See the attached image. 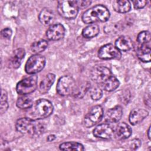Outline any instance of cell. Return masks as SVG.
Segmentation results:
<instances>
[{"mask_svg": "<svg viewBox=\"0 0 151 151\" xmlns=\"http://www.w3.org/2000/svg\"><path fill=\"white\" fill-rule=\"evenodd\" d=\"M15 127L19 132L31 136L40 135L44 130V126L38 120L29 117L19 119L15 124Z\"/></svg>", "mask_w": 151, "mask_h": 151, "instance_id": "1", "label": "cell"}, {"mask_svg": "<svg viewBox=\"0 0 151 151\" xmlns=\"http://www.w3.org/2000/svg\"><path fill=\"white\" fill-rule=\"evenodd\" d=\"M110 12L103 5H97L86 11L82 15V21L85 24H93L97 21L106 22L110 18Z\"/></svg>", "mask_w": 151, "mask_h": 151, "instance_id": "2", "label": "cell"}, {"mask_svg": "<svg viewBox=\"0 0 151 151\" xmlns=\"http://www.w3.org/2000/svg\"><path fill=\"white\" fill-rule=\"evenodd\" d=\"M30 109L28 117L34 120H40L50 116L52 114L54 108L51 101L41 99L36 101Z\"/></svg>", "mask_w": 151, "mask_h": 151, "instance_id": "3", "label": "cell"}, {"mask_svg": "<svg viewBox=\"0 0 151 151\" xmlns=\"http://www.w3.org/2000/svg\"><path fill=\"white\" fill-rule=\"evenodd\" d=\"M78 9L76 1H59L58 2V12L65 19L75 18L78 14Z\"/></svg>", "mask_w": 151, "mask_h": 151, "instance_id": "4", "label": "cell"}, {"mask_svg": "<svg viewBox=\"0 0 151 151\" xmlns=\"http://www.w3.org/2000/svg\"><path fill=\"white\" fill-rule=\"evenodd\" d=\"M45 65V58L39 54L31 55L25 65V71L29 74H34L41 71Z\"/></svg>", "mask_w": 151, "mask_h": 151, "instance_id": "5", "label": "cell"}, {"mask_svg": "<svg viewBox=\"0 0 151 151\" xmlns=\"http://www.w3.org/2000/svg\"><path fill=\"white\" fill-rule=\"evenodd\" d=\"M37 81L38 77L35 75L24 78L17 83L16 86L17 92L22 96L32 93L37 87Z\"/></svg>", "mask_w": 151, "mask_h": 151, "instance_id": "6", "label": "cell"}, {"mask_svg": "<svg viewBox=\"0 0 151 151\" xmlns=\"http://www.w3.org/2000/svg\"><path fill=\"white\" fill-rule=\"evenodd\" d=\"M76 86V81L72 77L64 76L59 78L56 90L60 96H67L73 94Z\"/></svg>", "mask_w": 151, "mask_h": 151, "instance_id": "7", "label": "cell"}, {"mask_svg": "<svg viewBox=\"0 0 151 151\" xmlns=\"http://www.w3.org/2000/svg\"><path fill=\"white\" fill-rule=\"evenodd\" d=\"M103 116V110L99 105L94 106L91 108L84 118V125L87 127H91L101 121Z\"/></svg>", "mask_w": 151, "mask_h": 151, "instance_id": "8", "label": "cell"}, {"mask_svg": "<svg viewBox=\"0 0 151 151\" xmlns=\"http://www.w3.org/2000/svg\"><path fill=\"white\" fill-rule=\"evenodd\" d=\"M112 76L110 70L104 66H94L90 71L91 80L97 84H102Z\"/></svg>", "mask_w": 151, "mask_h": 151, "instance_id": "9", "label": "cell"}, {"mask_svg": "<svg viewBox=\"0 0 151 151\" xmlns=\"http://www.w3.org/2000/svg\"><path fill=\"white\" fill-rule=\"evenodd\" d=\"M98 56L102 60H119L121 58L122 54L115 45L111 44H107L99 49Z\"/></svg>", "mask_w": 151, "mask_h": 151, "instance_id": "10", "label": "cell"}, {"mask_svg": "<svg viewBox=\"0 0 151 151\" xmlns=\"http://www.w3.org/2000/svg\"><path fill=\"white\" fill-rule=\"evenodd\" d=\"M93 135L103 139H110L114 136V130L109 124L103 123L98 125L93 130Z\"/></svg>", "mask_w": 151, "mask_h": 151, "instance_id": "11", "label": "cell"}, {"mask_svg": "<svg viewBox=\"0 0 151 151\" xmlns=\"http://www.w3.org/2000/svg\"><path fill=\"white\" fill-rule=\"evenodd\" d=\"M65 32L64 27L61 24L51 25L46 31L47 38L51 41H58L62 39Z\"/></svg>", "mask_w": 151, "mask_h": 151, "instance_id": "12", "label": "cell"}, {"mask_svg": "<svg viewBox=\"0 0 151 151\" xmlns=\"http://www.w3.org/2000/svg\"><path fill=\"white\" fill-rule=\"evenodd\" d=\"M123 115V110L121 106H116L107 111L104 115L106 122L110 123H117Z\"/></svg>", "mask_w": 151, "mask_h": 151, "instance_id": "13", "label": "cell"}, {"mask_svg": "<svg viewBox=\"0 0 151 151\" xmlns=\"http://www.w3.org/2000/svg\"><path fill=\"white\" fill-rule=\"evenodd\" d=\"M149 114V112L143 109H134L131 111L129 120L132 125H136L142 122Z\"/></svg>", "mask_w": 151, "mask_h": 151, "instance_id": "14", "label": "cell"}, {"mask_svg": "<svg viewBox=\"0 0 151 151\" xmlns=\"http://www.w3.org/2000/svg\"><path fill=\"white\" fill-rule=\"evenodd\" d=\"M132 133V130L131 127L124 122L119 123L114 130V134L119 140L127 139L130 136Z\"/></svg>", "mask_w": 151, "mask_h": 151, "instance_id": "15", "label": "cell"}, {"mask_svg": "<svg viewBox=\"0 0 151 151\" xmlns=\"http://www.w3.org/2000/svg\"><path fill=\"white\" fill-rule=\"evenodd\" d=\"M115 46L119 51H127L132 48L133 42L129 36L122 35L116 40Z\"/></svg>", "mask_w": 151, "mask_h": 151, "instance_id": "16", "label": "cell"}, {"mask_svg": "<svg viewBox=\"0 0 151 151\" xmlns=\"http://www.w3.org/2000/svg\"><path fill=\"white\" fill-rule=\"evenodd\" d=\"M25 55L24 49L19 48L14 50L9 59V64L14 68H18Z\"/></svg>", "mask_w": 151, "mask_h": 151, "instance_id": "17", "label": "cell"}, {"mask_svg": "<svg viewBox=\"0 0 151 151\" xmlns=\"http://www.w3.org/2000/svg\"><path fill=\"white\" fill-rule=\"evenodd\" d=\"M55 79V74L52 73H49L45 76L44 79L41 81L39 86V91L41 94H45L47 93L52 85L54 83Z\"/></svg>", "mask_w": 151, "mask_h": 151, "instance_id": "18", "label": "cell"}, {"mask_svg": "<svg viewBox=\"0 0 151 151\" xmlns=\"http://www.w3.org/2000/svg\"><path fill=\"white\" fill-rule=\"evenodd\" d=\"M54 14L52 11L47 8H43L38 15L40 22L44 25H49L54 21Z\"/></svg>", "mask_w": 151, "mask_h": 151, "instance_id": "19", "label": "cell"}, {"mask_svg": "<svg viewBox=\"0 0 151 151\" xmlns=\"http://www.w3.org/2000/svg\"><path fill=\"white\" fill-rule=\"evenodd\" d=\"M150 47L146 44L140 45L136 50V55L138 58L143 62H149L150 61Z\"/></svg>", "mask_w": 151, "mask_h": 151, "instance_id": "20", "label": "cell"}, {"mask_svg": "<svg viewBox=\"0 0 151 151\" xmlns=\"http://www.w3.org/2000/svg\"><path fill=\"white\" fill-rule=\"evenodd\" d=\"M90 83L88 81L81 83L80 84L76 86L72 95L76 99H81L90 90Z\"/></svg>", "mask_w": 151, "mask_h": 151, "instance_id": "21", "label": "cell"}, {"mask_svg": "<svg viewBox=\"0 0 151 151\" xmlns=\"http://www.w3.org/2000/svg\"><path fill=\"white\" fill-rule=\"evenodd\" d=\"M113 8L115 11L119 13H126L131 9V4L127 0H119L113 2Z\"/></svg>", "mask_w": 151, "mask_h": 151, "instance_id": "22", "label": "cell"}, {"mask_svg": "<svg viewBox=\"0 0 151 151\" xmlns=\"http://www.w3.org/2000/svg\"><path fill=\"white\" fill-rule=\"evenodd\" d=\"M100 31L99 27L94 24H90L85 27L82 31V35L86 38H91L97 36Z\"/></svg>", "mask_w": 151, "mask_h": 151, "instance_id": "23", "label": "cell"}, {"mask_svg": "<svg viewBox=\"0 0 151 151\" xmlns=\"http://www.w3.org/2000/svg\"><path fill=\"white\" fill-rule=\"evenodd\" d=\"M60 149L62 150H84V148L83 145L76 142H64L60 145Z\"/></svg>", "mask_w": 151, "mask_h": 151, "instance_id": "24", "label": "cell"}, {"mask_svg": "<svg viewBox=\"0 0 151 151\" xmlns=\"http://www.w3.org/2000/svg\"><path fill=\"white\" fill-rule=\"evenodd\" d=\"M119 84L120 82L119 80L116 77L112 75L101 85L106 91H112L115 90L119 86Z\"/></svg>", "mask_w": 151, "mask_h": 151, "instance_id": "25", "label": "cell"}, {"mask_svg": "<svg viewBox=\"0 0 151 151\" xmlns=\"http://www.w3.org/2000/svg\"><path fill=\"white\" fill-rule=\"evenodd\" d=\"M33 104L32 99L26 95L18 98L16 103L17 106L21 109H30L32 106Z\"/></svg>", "mask_w": 151, "mask_h": 151, "instance_id": "26", "label": "cell"}, {"mask_svg": "<svg viewBox=\"0 0 151 151\" xmlns=\"http://www.w3.org/2000/svg\"><path fill=\"white\" fill-rule=\"evenodd\" d=\"M48 45V42L46 40H41L33 42L31 45V50L33 52L38 54L44 51L47 48Z\"/></svg>", "mask_w": 151, "mask_h": 151, "instance_id": "27", "label": "cell"}, {"mask_svg": "<svg viewBox=\"0 0 151 151\" xmlns=\"http://www.w3.org/2000/svg\"><path fill=\"white\" fill-rule=\"evenodd\" d=\"M123 25L120 23H110L104 27V32L107 34H116L123 29Z\"/></svg>", "mask_w": 151, "mask_h": 151, "instance_id": "28", "label": "cell"}, {"mask_svg": "<svg viewBox=\"0 0 151 151\" xmlns=\"http://www.w3.org/2000/svg\"><path fill=\"white\" fill-rule=\"evenodd\" d=\"M150 34L148 31H143L140 32L137 37V41L140 45L146 44L150 41Z\"/></svg>", "mask_w": 151, "mask_h": 151, "instance_id": "29", "label": "cell"}, {"mask_svg": "<svg viewBox=\"0 0 151 151\" xmlns=\"http://www.w3.org/2000/svg\"><path fill=\"white\" fill-rule=\"evenodd\" d=\"M90 94L92 100H100L103 96V91L99 86H93L90 87Z\"/></svg>", "mask_w": 151, "mask_h": 151, "instance_id": "30", "label": "cell"}, {"mask_svg": "<svg viewBox=\"0 0 151 151\" xmlns=\"http://www.w3.org/2000/svg\"><path fill=\"white\" fill-rule=\"evenodd\" d=\"M141 145V141L139 139H134L129 143V147L132 150H136L138 149Z\"/></svg>", "mask_w": 151, "mask_h": 151, "instance_id": "31", "label": "cell"}, {"mask_svg": "<svg viewBox=\"0 0 151 151\" xmlns=\"http://www.w3.org/2000/svg\"><path fill=\"white\" fill-rule=\"evenodd\" d=\"M133 4L134 8L136 9L143 8L147 4V1L145 0L141 1H133Z\"/></svg>", "mask_w": 151, "mask_h": 151, "instance_id": "32", "label": "cell"}, {"mask_svg": "<svg viewBox=\"0 0 151 151\" xmlns=\"http://www.w3.org/2000/svg\"><path fill=\"white\" fill-rule=\"evenodd\" d=\"M12 30L9 28H6L1 31V35L5 38H10L12 35Z\"/></svg>", "mask_w": 151, "mask_h": 151, "instance_id": "33", "label": "cell"}, {"mask_svg": "<svg viewBox=\"0 0 151 151\" xmlns=\"http://www.w3.org/2000/svg\"><path fill=\"white\" fill-rule=\"evenodd\" d=\"M77 4L78 5V8H84L90 5L91 1H85V0H80L76 1Z\"/></svg>", "mask_w": 151, "mask_h": 151, "instance_id": "34", "label": "cell"}, {"mask_svg": "<svg viewBox=\"0 0 151 151\" xmlns=\"http://www.w3.org/2000/svg\"><path fill=\"white\" fill-rule=\"evenodd\" d=\"M8 108V103L7 101H1V107H0V112L1 114L4 113Z\"/></svg>", "mask_w": 151, "mask_h": 151, "instance_id": "35", "label": "cell"}, {"mask_svg": "<svg viewBox=\"0 0 151 151\" xmlns=\"http://www.w3.org/2000/svg\"><path fill=\"white\" fill-rule=\"evenodd\" d=\"M7 93L5 90H2L1 91V101H7Z\"/></svg>", "mask_w": 151, "mask_h": 151, "instance_id": "36", "label": "cell"}, {"mask_svg": "<svg viewBox=\"0 0 151 151\" xmlns=\"http://www.w3.org/2000/svg\"><path fill=\"white\" fill-rule=\"evenodd\" d=\"M55 138H56V137H55V136L54 134H50V135H49L47 137V140L48 142H52V141L54 140L55 139Z\"/></svg>", "mask_w": 151, "mask_h": 151, "instance_id": "37", "label": "cell"}, {"mask_svg": "<svg viewBox=\"0 0 151 151\" xmlns=\"http://www.w3.org/2000/svg\"><path fill=\"white\" fill-rule=\"evenodd\" d=\"M147 137L149 139H150V126L149 127V129L147 130Z\"/></svg>", "mask_w": 151, "mask_h": 151, "instance_id": "38", "label": "cell"}]
</instances>
